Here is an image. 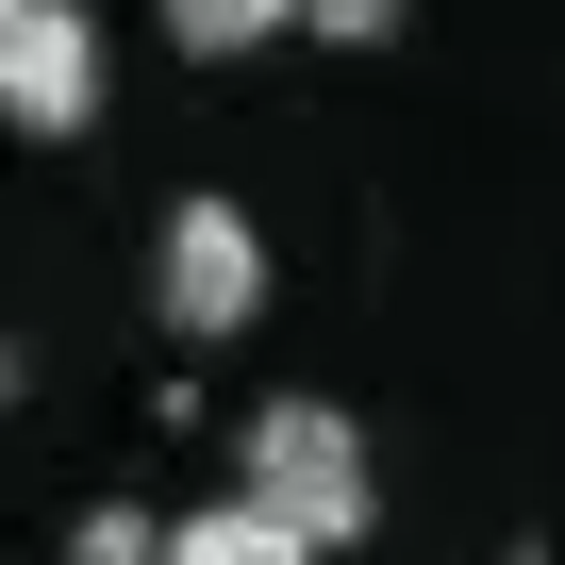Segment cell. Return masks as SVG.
<instances>
[{
  "label": "cell",
  "mask_w": 565,
  "mask_h": 565,
  "mask_svg": "<svg viewBox=\"0 0 565 565\" xmlns=\"http://www.w3.org/2000/svg\"><path fill=\"white\" fill-rule=\"evenodd\" d=\"M67 565H167V515H134V499H100V515H84V548H67Z\"/></svg>",
  "instance_id": "obj_6"
},
{
  "label": "cell",
  "mask_w": 565,
  "mask_h": 565,
  "mask_svg": "<svg viewBox=\"0 0 565 565\" xmlns=\"http://www.w3.org/2000/svg\"><path fill=\"white\" fill-rule=\"evenodd\" d=\"M317 34H350V51H366V34H399V0H317Z\"/></svg>",
  "instance_id": "obj_7"
},
{
  "label": "cell",
  "mask_w": 565,
  "mask_h": 565,
  "mask_svg": "<svg viewBox=\"0 0 565 565\" xmlns=\"http://www.w3.org/2000/svg\"><path fill=\"white\" fill-rule=\"evenodd\" d=\"M0 134H100V18L0 0Z\"/></svg>",
  "instance_id": "obj_3"
},
{
  "label": "cell",
  "mask_w": 565,
  "mask_h": 565,
  "mask_svg": "<svg viewBox=\"0 0 565 565\" xmlns=\"http://www.w3.org/2000/svg\"><path fill=\"white\" fill-rule=\"evenodd\" d=\"M317 0H167V51L183 67H233V51H266V34H300Z\"/></svg>",
  "instance_id": "obj_4"
},
{
  "label": "cell",
  "mask_w": 565,
  "mask_h": 565,
  "mask_svg": "<svg viewBox=\"0 0 565 565\" xmlns=\"http://www.w3.org/2000/svg\"><path fill=\"white\" fill-rule=\"evenodd\" d=\"M167 565H317V548L282 532V515H249V499H200V515L167 532Z\"/></svg>",
  "instance_id": "obj_5"
},
{
  "label": "cell",
  "mask_w": 565,
  "mask_h": 565,
  "mask_svg": "<svg viewBox=\"0 0 565 565\" xmlns=\"http://www.w3.org/2000/svg\"><path fill=\"white\" fill-rule=\"evenodd\" d=\"M18 383H34V350H18V333H0V416H18Z\"/></svg>",
  "instance_id": "obj_8"
},
{
  "label": "cell",
  "mask_w": 565,
  "mask_h": 565,
  "mask_svg": "<svg viewBox=\"0 0 565 565\" xmlns=\"http://www.w3.org/2000/svg\"><path fill=\"white\" fill-rule=\"evenodd\" d=\"M150 317H167V350H233V333L266 317V216H249V200H167Z\"/></svg>",
  "instance_id": "obj_2"
},
{
  "label": "cell",
  "mask_w": 565,
  "mask_h": 565,
  "mask_svg": "<svg viewBox=\"0 0 565 565\" xmlns=\"http://www.w3.org/2000/svg\"><path fill=\"white\" fill-rule=\"evenodd\" d=\"M233 499H249V515H282L317 565L383 532V466H366L350 399H249V433H233Z\"/></svg>",
  "instance_id": "obj_1"
}]
</instances>
